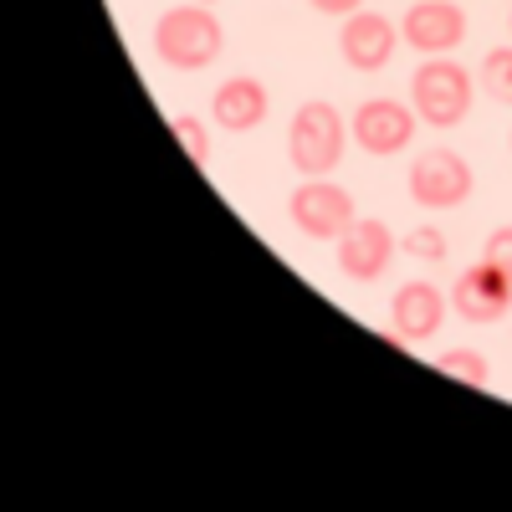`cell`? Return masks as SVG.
<instances>
[{
	"mask_svg": "<svg viewBox=\"0 0 512 512\" xmlns=\"http://www.w3.org/2000/svg\"><path fill=\"white\" fill-rule=\"evenodd\" d=\"M415 128H420V113L410 103H400V98H364L354 108V118H349L354 144L364 154H374V159H390V154L410 149Z\"/></svg>",
	"mask_w": 512,
	"mask_h": 512,
	"instance_id": "8992f818",
	"label": "cell"
},
{
	"mask_svg": "<svg viewBox=\"0 0 512 512\" xmlns=\"http://www.w3.org/2000/svg\"><path fill=\"white\" fill-rule=\"evenodd\" d=\"M436 369L451 374V379H461V384H477V390L492 379V364H487V354H477V349H446V354L436 359Z\"/></svg>",
	"mask_w": 512,
	"mask_h": 512,
	"instance_id": "5bb4252c",
	"label": "cell"
},
{
	"mask_svg": "<svg viewBox=\"0 0 512 512\" xmlns=\"http://www.w3.org/2000/svg\"><path fill=\"white\" fill-rule=\"evenodd\" d=\"M400 47V26L379 11H354L344 16V31H338V57H344L354 72H384L395 62Z\"/></svg>",
	"mask_w": 512,
	"mask_h": 512,
	"instance_id": "30bf717a",
	"label": "cell"
},
{
	"mask_svg": "<svg viewBox=\"0 0 512 512\" xmlns=\"http://www.w3.org/2000/svg\"><path fill=\"white\" fill-rule=\"evenodd\" d=\"M287 216L308 241H338L359 221V210H354V195L344 185H333L328 175H318V180H303L287 195Z\"/></svg>",
	"mask_w": 512,
	"mask_h": 512,
	"instance_id": "5b68a950",
	"label": "cell"
},
{
	"mask_svg": "<svg viewBox=\"0 0 512 512\" xmlns=\"http://www.w3.org/2000/svg\"><path fill=\"white\" fill-rule=\"evenodd\" d=\"M349 123L328 98H308L303 108L292 113V128H287V159L303 180H318V175H333L344 164V144H349Z\"/></svg>",
	"mask_w": 512,
	"mask_h": 512,
	"instance_id": "7a4b0ae2",
	"label": "cell"
},
{
	"mask_svg": "<svg viewBox=\"0 0 512 512\" xmlns=\"http://www.w3.org/2000/svg\"><path fill=\"white\" fill-rule=\"evenodd\" d=\"M410 200L420 210H456L466 205V195L477 190V175H472V164H466L456 149H425L410 159Z\"/></svg>",
	"mask_w": 512,
	"mask_h": 512,
	"instance_id": "277c9868",
	"label": "cell"
},
{
	"mask_svg": "<svg viewBox=\"0 0 512 512\" xmlns=\"http://www.w3.org/2000/svg\"><path fill=\"white\" fill-rule=\"evenodd\" d=\"M482 93L512 108V47H492L482 57Z\"/></svg>",
	"mask_w": 512,
	"mask_h": 512,
	"instance_id": "4fadbf2b",
	"label": "cell"
},
{
	"mask_svg": "<svg viewBox=\"0 0 512 512\" xmlns=\"http://www.w3.org/2000/svg\"><path fill=\"white\" fill-rule=\"evenodd\" d=\"M272 113V98H267V82L262 77H226L216 93H210V118H216L226 134H251V128H262V118Z\"/></svg>",
	"mask_w": 512,
	"mask_h": 512,
	"instance_id": "7c38bea8",
	"label": "cell"
},
{
	"mask_svg": "<svg viewBox=\"0 0 512 512\" xmlns=\"http://www.w3.org/2000/svg\"><path fill=\"white\" fill-rule=\"evenodd\" d=\"M226 47V31H221V16L210 6H169L159 21H154V57L175 72H205L210 62L221 57Z\"/></svg>",
	"mask_w": 512,
	"mask_h": 512,
	"instance_id": "6da1fadb",
	"label": "cell"
},
{
	"mask_svg": "<svg viewBox=\"0 0 512 512\" xmlns=\"http://www.w3.org/2000/svg\"><path fill=\"white\" fill-rule=\"evenodd\" d=\"M308 6H313L318 16H338V21H344V16L364 11V0H308Z\"/></svg>",
	"mask_w": 512,
	"mask_h": 512,
	"instance_id": "ac0fdd59",
	"label": "cell"
},
{
	"mask_svg": "<svg viewBox=\"0 0 512 512\" xmlns=\"http://www.w3.org/2000/svg\"><path fill=\"white\" fill-rule=\"evenodd\" d=\"M507 31H512V11H507Z\"/></svg>",
	"mask_w": 512,
	"mask_h": 512,
	"instance_id": "44dd1931",
	"label": "cell"
},
{
	"mask_svg": "<svg viewBox=\"0 0 512 512\" xmlns=\"http://www.w3.org/2000/svg\"><path fill=\"white\" fill-rule=\"evenodd\" d=\"M507 149H512V128H507Z\"/></svg>",
	"mask_w": 512,
	"mask_h": 512,
	"instance_id": "ffe728a7",
	"label": "cell"
},
{
	"mask_svg": "<svg viewBox=\"0 0 512 512\" xmlns=\"http://www.w3.org/2000/svg\"><path fill=\"white\" fill-rule=\"evenodd\" d=\"M446 313H451V297H446L436 282L415 277V282H405V287L390 297V333L405 338V344H425V338L441 333Z\"/></svg>",
	"mask_w": 512,
	"mask_h": 512,
	"instance_id": "8fae6325",
	"label": "cell"
},
{
	"mask_svg": "<svg viewBox=\"0 0 512 512\" xmlns=\"http://www.w3.org/2000/svg\"><path fill=\"white\" fill-rule=\"evenodd\" d=\"M400 41L420 57H451L466 41V11L456 0H415L400 16Z\"/></svg>",
	"mask_w": 512,
	"mask_h": 512,
	"instance_id": "52a82bcc",
	"label": "cell"
},
{
	"mask_svg": "<svg viewBox=\"0 0 512 512\" xmlns=\"http://www.w3.org/2000/svg\"><path fill=\"white\" fill-rule=\"evenodd\" d=\"M400 251L405 256H415V262H446V256H451V241L436 231V226H415L410 236H400Z\"/></svg>",
	"mask_w": 512,
	"mask_h": 512,
	"instance_id": "9a60e30c",
	"label": "cell"
},
{
	"mask_svg": "<svg viewBox=\"0 0 512 512\" xmlns=\"http://www.w3.org/2000/svg\"><path fill=\"white\" fill-rule=\"evenodd\" d=\"M482 256H487L502 277H512V226H497V231L487 236V251H482Z\"/></svg>",
	"mask_w": 512,
	"mask_h": 512,
	"instance_id": "e0dca14e",
	"label": "cell"
},
{
	"mask_svg": "<svg viewBox=\"0 0 512 512\" xmlns=\"http://www.w3.org/2000/svg\"><path fill=\"white\" fill-rule=\"evenodd\" d=\"M169 134L180 139V149H185L195 164H210V128H205L200 118H190V113H175V118H169Z\"/></svg>",
	"mask_w": 512,
	"mask_h": 512,
	"instance_id": "2e32d148",
	"label": "cell"
},
{
	"mask_svg": "<svg viewBox=\"0 0 512 512\" xmlns=\"http://www.w3.org/2000/svg\"><path fill=\"white\" fill-rule=\"evenodd\" d=\"M451 313L456 318H466V323H502L507 313H512V277H502L487 256L482 262H472L461 277H456V287H451Z\"/></svg>",
	"mask_w": 512,
	"mask_h": 512,
	"instance_id": "9c48e42d",
	"label": "cell"
},
{
	"mask_svg": "<svg viewBox=\"0 0 512 512\" xmlns=\"http://www.w3.org/2000/svg\"><path fill=\"white\" fill-rule=\"evenodd\" d=\"M472 93L477 82L456 57H425L410 72V108L420 113V123L431 128H456L472 113Z\"/></svg>",
	"mask_w": 512,
	"mask_h": 512,
	"instance_id": "3957f363",
	"label": "cell"
},
{
	"mask_svg": "<svg viewBox=\"0 0 512 512\" xmlns=\"http://www.w3.org/2000/svg\"><path fill=\"white\" fill-rule=\"evenodd\" d=\"M333 246H338V272H344L349 282H364V287L390 272L395 251H400L395 231L384 226L379 216H359V221H354L344 236H338Z\"/></svg>",
	"mask_w": 512,
	"mask_h": 512,
	"instance_id": "ba28073f",
	"label": "cell"
},
{
	"mask_svg": "<svg viewBox=\"0 0 512 512\" xmlns=\"http://www.w3.org/2000/svg\"><path fill=\"white\" fill-rule=\"evenodd\" d=\"M195 6H216V0H195Z\"/></svg>",
	"mask_w": 512,
	"mask_h": 512,
	"instance_id": "d6986e66",
	"label": "cell"
}]
</instances>
